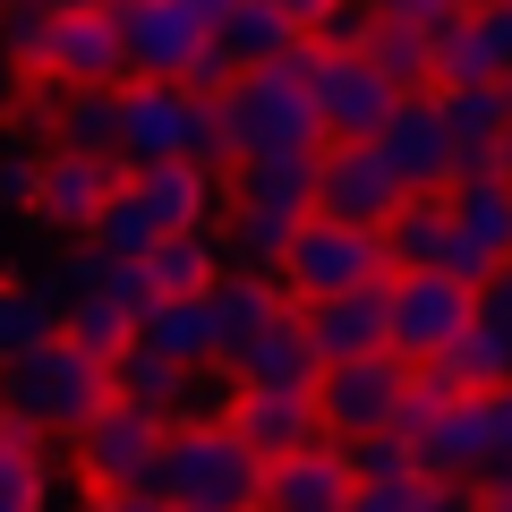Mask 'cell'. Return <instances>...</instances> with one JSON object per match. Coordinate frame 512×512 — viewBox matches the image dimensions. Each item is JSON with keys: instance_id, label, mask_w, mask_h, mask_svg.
Instances as JSON below:
<instances>
[{"instance_id": "cell-21", "label": "cell", "mask_w": 512, "mask_h": 512, "mask_svg": "<svg viewBox=\"0 0 512 512\" xmlns=\"http://www.w3.org/2000/svg\"><path fill=\"white\" fill-rule=\"evenodd\" d=\"M299 316H308V342L325 350V367L333 359H376V350H393V299H384V282H376V291L316 299V308H299Z\"/></svg>"}, {"instance_id": "cell-35", "label": "cell", "mask_w": 512, "mask_h": 512, "mask_svg": "<svg viewBox=\"0 0 512 512\" xmlns=\"http://www.w3.org/2000/svg\"><path fill=\"white\" fill-rule=\"evenodd\" d=\"M265 9H274V18H291L299 26V35H325V26H333V9H342V0H265Z\"/></svg>"}, {"instance_id": "cell-5", "label": "cell", "mask_w": 512, "mask_h": 512, "mask_svg": "<svg viewBox=\"0 0 512 512\" xmlns=\"http://www.w3.org/2000/svg\"><path fill=\"white\" fill-rule=\"evenodd\" d=\"M103 402H111V367L77 350L69 333L0 367V410H9V427H35V436H77Z\"/></svg>"}, {"instance_id": "cell-23", "label": "cell", "mask_w": 512, "mask_h": 512, "mask_svg": "<svg viewBox=\"0 0 512 512\" xmlns=\"http://www.w3.org/2000/svg\"><path fill=\"white\" fill-rule=\"evenodd\" d=\"M299 26L291 18H274V9H265V0H239L231 18L214 26V77H239V69H274V60H291L299 52ZM222 94V86H214Z\"/></svg>"}, {"instance_id": "cell-26", "label": "cell", "mask_w": 512, "mask_h": 512, "mask_svg": "<svg viewBox=\"0 0 512 512\" xmlns=\"http://www.w3.org/2000/svg\"><path fill=\"white\" fill-rule=\"evenodd\" d=\"M52 504H60L52 436H35V427H0V512H52Z\"/></svg>"}, {"instance_id": "cell-16", "label": "cell", "mask_w": 512, "mask_h": 512, "mask_svg": "<svg viewBox=\"0 0 512 512\" xmlns=\"http://www.w3.org/2000/svg\"><path fill=\"white\" fill-rule=\"evenodd\" d=\"M316 214L359 222V231H384L402 214V180L384 171L376 146H325L316 154Z\"/></svg>"}, {"instance_id": "cell-10", "label": "cell", "mask_w": 512, "mask_h": 512, "mask_svg": "<svg viewBox=\"0 0 512 512\" xmlns=\"http://www.w3.org/2000/svg\"><path fill=\"white\" fill-rule=\"evenodd\" d=\"M111 26L128 43V77H163V86H205L214 94V26L180 0H111Z\"/></svg>"}, {"instance_id": "cell-6", "label": "cell", "mask_w": 512, "mask_h": 512, "mask_svg": "<svg viewBox=\"0 0 512 512\" xmlns=\"http://www.w3.org/2000/svg\"><path fill=\"white\" fill-rule=\"evenodd\" d=\"M146 163L222 171V111L205 86H163V77H128L120 86V171H146Z\"/></svg>"}, {"instance_id": "cell-37", "label": "cell", "mask_w": 512, "mask_h": 512, "mask_svg": "<svg viewBox=\"0 0 512 512\" xmlns=\"http://www.w3.org/2000/svg\"><path fill=\"white\" fill-rule=\"evenodd\" d=\"M26 9H43V18H77V9H111V0H26Z\"/></svg>"}, {"instance_id": "cell-13", "label": "cell", "mask_w": 512, "mask_h": 512, "mask_svg": "<svg viewBox=\"0 0 512 512\" xmlns=\"http://www.w3.org/2000/svg\"><path fill=\"white\" fill-rule=\"evenodd\" d=\"M444 214H453V256H444V274L478 282L487 291L495 274H512V180L504 171H461L444 188Z\"/></svg>"}, {"instance_id": "cell-43", "label": "cell", "mask_w": 512, "mask_h": 512, "mask_svg": "<svg viewBox=\"0 0 512 512\" xmlns=\"http://www.w3.org/2000/svg\"><path fill=\"white\" fill-rule=\"evenodd\" d=\"M0 60H9V52H0Z\"/></svg>"}, {"instance_id": "cell-42", "label": "cell", "mask_w": 512, "mask_h": 512, "mask_svg": "<svg viewBox=\"0 0 512 512\" xmlns=\"http://www.w3.org/2000/svg\"><path fill=\"white\" fill-rule=\"evenodd\" d=\"M0 427H9V410H0Z\"/></svg>"}, {"instance_id": "cell-34", "label": "cell", "mask_w": 512, "mask_h": 512, "mask_svg": "<svg viewBox=\"0 0 512 512\" xmlns=\"http://www.w3.org/2000/svg\"><path fill=\"white\" fill-rule=\"evenodd\" d=\"M478 325L504 342V359H512V274H495L487 291H478Z\"/></svg>"}, {"instance_id": "cell-18", "label": "cell", "mask_w": 512, "mask_h": 512, "mask_svg": "<svg viewBox=\"0 0 512 512\" xmlns=\"http://www.w3.org/2000/svg\"><path fill=\"white\" fill-rule=\"evenodd\" d=\"M350 487H359V461H350V444L325 436L265 470V512H350Z\"/></svg>"}, {"instance_id": "cell-28", "label": "cell", "mask_w": 512, "mask_h": 512, "mask_svg": "<svg viewBox=\"0 0 512 512\" xmlns=\"http://www.w3.org/2000/svg\"><path fill=\"white\" fill-rule=\"evenodd\" d=\"M188 367H171V359H154L146 342L128 350V359H111V393H128L137 410H154V419H188Z\"/></svg>"}, {"instance_id": "cell-7", "label": "cell", "mask_w": 512, "mask_h": 512, "mask_svg": "<svg viewBox=\"0 0 512 512\" xmlns=\"http://www.w3.org/2000/svg\"><path fill=\"white\" fill-rule=\"evenodd\" d=\"M299 69H308L325 146H376V128L402 111V86L376 69L367 43H299Z\"/></svg>"}, {"instance_id": "cell-33", "label": "cell", "mask_w": 512, "mask_h": 512, "mask_svg": "<svg viewBox=\"0 0 512 512\" xmlns=\"http://www.w3.org/2000/svg\"><path fill=\"white\" fill-rule=\"evenodd\" d=\"M367 9H376L384 26H410V35H436V43L470 18V0H367Z\"/></svg>"}, {"instance_id": "cell-12", "label": "cell", "mask_w": 512, "mask_h": 512, "mask_svg": "<svg viewBox=\"0 0 512 512\" xmlns=\"http://www.w3.org/2000/svg\"><path fill=\"white\" fill-rule=\"evenodd\" d=\"M384 299H393V359H410V367H436L444 350L478 325V282L444 274V265H427V274H393Z\"/></svg>"}, {"instance_id": "cell-9", "label": "cell", "mask_w": 512, "mask_h": 512, "mask_svg": "<svg viewBox=\"0 0 512 512\" xmlns=\"http://www.w3.org/2000/svg\"><path fill=\"white\" fill-rule=\"evenodd\" d=\"M410 402H419V367L376 350V359H333L316 384V410H325L333 444H367V436H402Z\"/></svg>"}, {"instance_id": "cell-17", "label": "cell", "mask_w": 512, "mask_h": 512, "mask_svg": "<svg viewBox=\"0 0 512 512\" xmlns=\"http://www.w3.org/2000/svg\"><path fill=\"white\" fill-rule=\"evenodd\" d=\"M222 419H231L265 461H291V453H308V444H325L316 393H256V384H231V410H222Z\"/></svg>"}, {"instance_id": "cell-14", "label": "cell", "mask_w": 512, "mask_h": 512, "mask_svg": "<svg viewBox=\"0 0 512 512\" xmlns=\"http://www.w3.org/2000/svg\"><path fill=\"white\" fill-rule=\"evenodd\" d=\"M376 154H384V171L402 180V197H427V188H453L461 180V146H453V128H444L436 86L402 94V111L376 128Z\"/></svg>"}, {"instance_id": "cell-2", "label": "cell", "mask_w": 512, "mask_h": 512, "mask_svg": "<svg viewBox=\"0 0 512 512\" xmlns=\"http://www.w3.org/2000/svg\"><path fill=\"white\" fill-rule=\"evenodd\" d=\"M410 453L427 478H512V384L495 393H436L419 376V402H410Z\"/></svg>"}, {"instance_id": "cell-22", "label": "cell", "mask_w": 512, "mask_h": 512, "mask_svg": "<svg viewBox=\"0 0 512 512\" xmlns=\"http://www.w3.org/2000/svg\"><path fill=\"white\" fill-rule=\"evenodd\" d=\"M137 342L154 350V359H171V367H222V316H214V291H197V299H154L146 308V325H137Z\"/></svg>"}, {"instance_id": "cell-40", "label": "cell", "mask_w": 512, "mask_h": 512, "mask_svg": "<svg viewBox=\"0 0 512 512\" xmlns=\"http://www.w3.org/2000/svg\"><path fill=\"white\" fill-rule=\"evenodd\" d=\"M495 171H504V180H512V128H504V154H495Z\"/></svg>"}, {"instance_id": "cell-39", "label": "cell", "mask_w": 512, "mask_h": 512, "mask_svg": "<svg viewBox=\"0 0 512 512\" xmlns=\"http://www.w3.org/2000/svg\"><path fill=\"white\" fill-rule=\"evenodd\" d=\"M487 512H512V478H487Z\"/></svg>"}, {"instance_id": "cell-8", "label": "cell", "mask_w": 512, "mask_h": 512, "mask_svg": "<svg viewBox=\"0 0 512 512\" xmlns=\"http://www.w3.org/2000/svg\"><path fill=\"white\" fill-rule=\"evenodd\" d=\"M274 282L299 299V308L342 299V291H376V282H393V248H384V231H359V222L308 214V222L291 231V256H282Z\"/></svg>"}, {"instance_id": "cell-41", "label": "cell", "mask_w": 512, "mask_h": 512, "mask_svg": "<svg viewBox=\"0 0 512 512\" xmlns=\"http://www.w3.org/2000/svg\"><path fill=\"white\" fill-rule=\"evenodd\" d=\"M504 111H512V77H504Z\"/></svg>"}, {"instance_id": "cell-15", "label": "cell", "mask_w": 512, "mask_h": 512, "mask_svg": "<svg viewBox=\"0 0 512 512\" xmlns=\"http://www.w3.org/2000/svg\"><path fill=\"white\" fill-rule=\"evenodd\" d=\"M111 197H120V163L52 146V163H43V197H35V231H52V239H94V222L111 214Z\"/></svg>"}, {"instance_id": "cell-25", "label": "cell", "mask_w": 512, "mask_h": 512, "mask_svg": "<svg viewBox=\"0 0 512 512\" xmlns=\"http://www.w3.org/2000/svg\"><path fill=\"white\" fill-rule=\"evenodd\" d=\"M137 274H146L154 299H197V291H214L231 265H222V239L214 231H180V239H154V248L137 256Z\"/></svg>"}, {"instance_id": "cell-31", "label": "cell", "mask_w": 512, "mask_h": 512, "mask_svg": "<svg viewBox=\"0 0 512 512\" xmlns=\"http://www.w3.org/2000/svg\"><path fill=\"white\" fill-rule=\"evenodd\" d=\"M350 512H444V487L427 470H393V478H359Z\"/></svg>"}, {"instance_id": "cell-36", "label": "cell", "mask_w": 512, "mask_h": 512, "mask_svg": "<svg viewBox=\"0 0 512 512\" xmlns=\"http://www.w3.org/2000/svg\"><path fill=\"white\" fill-rule=\"evenodd\" d=\"M86 512H171V504H163L154 487H120V495H94Z\"/></svg>"}, {"instance_id": "cell-3", "label": "cell", "mask_w": 512, "mask_h": 512, "mask_svg": "<svg viewBox=\"0 0 512 512\" xmlns=\"http://www.w3.org/2000/svg\"><path fill=\"white\" fill-rule=\"evenodd\" d=\"M222 111V163H265V154H325V120H316L308 69L274 60V69H239L214 94Z\"/></svg>"}, {"instance_id": "cell-29", "label": "cell", "mask_w": 512, "mask_h": 512, "mask_svg": "<svg viewBox=\"0 0 512 512\" xmlns=\"http://www.w3.org/2000/svg\"><path fill=\"white\" fill-rule=\"evenodd\" d=\"M419 376L436 384V393H495V384H512V359H504V342H495L487 325H470L436 367H419Z\"/></svg>"}, {"instance_id": "cell-20", "label": "cell", "mask_w": 512, "mask_h": 512, "mask_svg": "<svg viewBox=\"0 0 512 512\" xmlns=\"http://www.w3.org/2000/svg\"><path fill=\"white\" fill-rule=\"evenodd\" d=\"M453 77H478V86L512 77V0H470V18L436 43V86Z\"/></svg>"}, {"instance_id": "cell-19", "label": "cell", "mask_w": 512, "mask_h": 512, "mask_svg": "<svg viewBox=\"0 0 512 512\" xmlns=\"http://www.w3.org/2000/svg\"><path fill=\"white\" fill-rule=\"evenodd\" d=\"M222 376H231V384H256V393H316V384H325V350L308 342V316L291 308L274 333H265V342L239 350Z\"/></svg>"}, {"instance_id": "cell-30", "label": "cell", "mask_w": 512, "mask_h": 512, "mask_svg": "<svg viewBox=\"0 0 512 512\" xmlns=\"http://www.w3.org/2000/svg\"><path fill=\"white\" fill-rule=\"evenodd\" d=\"M43 342H60V299L43 282H0V367Z\"/></svg>"}, {"instance_id": "cell-27", "label": "cell", "mask_w": 512, "mask_h": 512, "mask_svg": "<svg viewBox=\"0 0 512 512\" xmlns=\"http://www.w3.org/2000/svg\"><path fill=\"white\" fill-rule=\"evenodd\" d=\"M384 248H393V274H427L453 256V214H444V188L402 197V214L384 222Z\"/></svg>"}, {"instance_id": "cell-11", "label": "cell", "mask_w": 512, "mask_h": 512, "mask_svg": "<svg viewBox=\"0 0 512 512\" xmlns=\"http://www.w3.org/2000/svg\"><path fill=\"white\" fill-rule=\"evenodd\" d=\"M163 427L171 419H154V410H137L128 393H111V402L69 436V453H77L69 470L86 478V504H94V495H120V487H146L154 453H163Z\"/></svg>"}, {"instance_id": "cell-24", "label": "cell", "mask_w": 512, "mask_h": 512, "mask_svg": "<svg viewBox=\"0 0 512 512\" xmlns=\"http://www.w3.org/2000/svg\"><path fill=\"white\" fill-rule=\"evenodd\" d=\"M444 103V128H453V146H461V171H487L495 154H504V86H478V77H453V86H436Z\"/></svg>"}, {"instance_id": "cell-4", "label": "cell", "mask_w": 512, "mask_h": 512, "mask_svg": "<svg viewBox=\"0 0 512 512\" xmlns=\"http://www.w3.org/2000/svg\"><path fill=\"white\" fill-rule=\"evenodd\" d=\"M214 214H222V171L214 163H146V171H120V197L94 222L86 248L94 256H146L154 239L214 231Z\"/></svg>"}, {"instance_id": "cell-38", "label": "cell", "mask_w": 512, "mask_h": 512, "mask_svg": "<svg viewBox=\"0 0 512 512\" xmlns=\"http://www.w3.org/2000/svg\"><path fill=\"white\" fill-rule=\"evenodd\" d=\"M180 9H197L205 26H222V18H231V9H239V0H180Z\"/></svg>"}, {"instance_id": "cell-32", "label": "cell", "mask_w": 512, "mask_h": 512, "mask_svg": "<svg viewBox=\"0 0 512 512\" xmlns=\"http://www.w3.org/2000/svg\"><path fill=\"white\" fill-rule=\"evenodd\" d=\"M43 163H52V146H0V205H18V214H35L43 197Z\"/></svg>"}, {"instance_id": "cell-1", "label": "cell", "mask_w": 512, "mask_h": 512, "mask_svg": "<svg viewBox=\"0 0 512 512\" xmlns=\"http://www.w3.org/2000/svg\"><path fill=\"white\" fill-rule=\"evenodd\" d=\"M265 470L274 461L256 453L231 419H171L163 427V453H154L146 487L163 495L171 512H265Z\"/></svg>"}]
</instances>
